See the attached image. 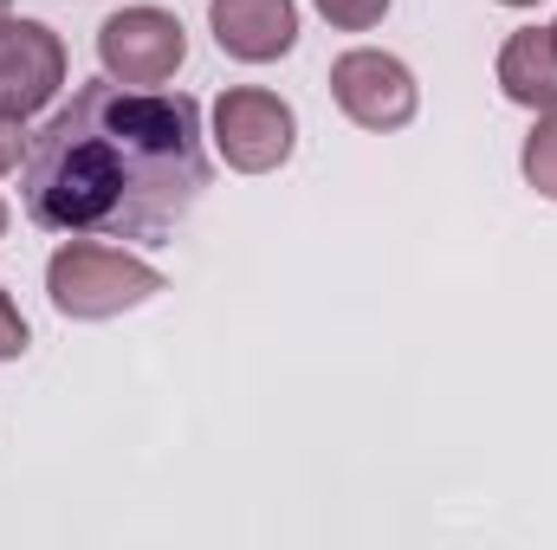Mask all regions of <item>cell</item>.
<instances>
[{
  "label": "cell",
  "mask_w": 557,
  "mask_h": 550,
  "mask_svg": "<svg viewBox=\"0 0 557 550\" xmlns=\"http://www.w3.org/2000/svg\"><path fill=\"white\" fill-rule=\"evenodd\" d=\"M208 188L201 104L156 85H78L20 162L26 221L72 240H162Z\"/></svg>",
  "instance_id": "cell-1"
},
{
  "label": "cell",
  "mask_w": 557,
  "mask_h": 550,
  "mask_svg": "<svg viewBox=\"0 0 557 550\" xmlns=\"http://www.w3.org/2000/svg\"><path fill=\"white\" fill-rule=\"evenodd\" d=\"M46 291L65 317H117V311H137L162 291V273L149 260H131L124 247H98V240H72L52 253L46 266Z\"/></svg>",
  "instance_id": "cell-2"
},
{
  "label": "cell",
  "mask_w": 557,
  "mask_h": 550,
  "mask_svg": "<svg viewBox=\"0 0 557 550\" xmlns=\"http://www.w3.org/2000/svg\"><path fill=\"white\" fill-rule=\"evenodd\" d=\"M98 59L117 85H169L188 59V33L162 7H124L98 26Z\"/></svg>",
  "instance_id": "cell-3"
},
{
  "label": "cell",
  "mask_w": 557,
  "mask_h": 550,
  "mask_svg": "<svg viewBox=\"0 0 557 550\" xmlns=\"http://www.w3.org/2000/svg\"><path fill=\"white\" fill-rule=\"evenodd\" d=\"M292 137H298L292 104L273 98V91H260V85H240V91H227V98L214 104V149H221L227 168H240V175L278 168V162L292 155Z\"/></svg>",
  "instance_id": "cell-4"
},
{
  "label": "cell",
  "mask_w": 557,
  "mask_h": 550,
  "mask_svg": "<svg viewBox=\"0 0 557 550\" xmlns=\"http://www.w3.org/2000/svg\"><path fill=\"white\" fill-rule=\"evenodd\" d=\"M331 98H337V111L350 117V124H363V130H403L409 117H416L421 91H416V72L403 65V59H389V52H344L337 65H331Z\"/></svg>",
  "instance_id": "cell-5"
},
{
  "label": "cell",
  "mask_w": 557,
  "mask_h": 550,
  "mask_svg": "<svg viewBox=\"0 0 557 550\" xmlns=\"http://www.w3.org/2000/svg\"><path fill=\"white\" fill-rule=\"evenodd\" d=\"M65 85V39L46 20H0V117H33Z\"/></svg>",
  "instance_id": "cell-6"
},
{
  "label": "cell",
  "mask_w": 557,
  "mask_h": 550,
  "mask_svg": "<svg viewBox=\"0 0 557 550\" xmlns=\"http://www.w3.org/2000/svg\"><path fill=\"white\" fill-rule=\"evenodd\" d=\"M214 46L240 65H273L298 39V7L292 0H208Z\"/></svg>",
  "instance_id": "cell-7"
},
{
  "label": "cell",
  "mask_w": 557,
  "mask_h": 550,
  "mask_svg": "<svg viewBox=\"0 0 557 550\" xmlns=\"http://www.w3.org/2000/svg\"><path fill=\"white\" fill-rule=\"evenodd\" d=\"M499 91L525 111H557V46H552V26H525L506 39L499 52Z\"/></svg>",
  "instance_id": "cell-8"
},
{
  "label": "cell",
  "mask_w": 557,
  "mask_h": 550,
  "mask_svg": "<svg viewBox=\"0 0 557 550\" xmlns=\"http://www.w3.org/2000/svg\"><path fill=\"white\" fill-rule=\"evenodd\" d=\"M519 162H525V182H532L545 201H557V111L539 117V130L525 137V155H519Z\"/></svg>",
  "instance_id": "cell-9"
},
{
  "label": "cell",
  "mask_w": 557,
  "mask_h": 550,
  "mask_svg": "<svg viewBox=\"0 0 557 550\" xmlns=\"http://www.w3.org/2000/svg\"><path fill=\"white\" fill-rule=\"evenodd\" d=\"M318 13H324L337 33H370V26L389 13V0H318Z\"/></svg>",
  "instance_id": "cell-10"
},
{
  "label": "cell",
  "mask_w": 557,
  "mask_h": 550,
  "mask_svg": "<svg viewBox=\"0 0 557 550\" xmlns=\"http://www.w3.org/2000/svg\"><path fill=\"white\" fill-rule=\"evenodd\" d=\"M26 350V317H20V304L0 291V363H13Z\"/></svg>",
  "instance_id": "cell-11"
},
{
  "label": "cell",
  "mask_w": 557,
  "mask_h": 550,
  "mask_svg": "<svg viewBox=\"0 0 557 550\" xmlns=\"http://www.w3.org/2000/svg\"><path fill=\"white\" fill-rule=\"evenodd\" d=\"M20 149H26V142H20V117H0V175L20 168Z\"/></svg>",
  "instance_id": "cell-12"
},
{
  "label": "cell",
  "mask_w": 557,
  "mask_h": 550,
  "mask_svg": "<svg viewBox=\"0 0 557 550\" xmlns=\"http://www.w3.org/2000/svg\"><path fill=\"white\" fill-rule=\"evenodd\" d=\"M499 7H539V0H499Z\"/></svg>",
  "instance_id": "cell-13"
},
{
  "label": "cell",
  "mask_w": 557,
  "mask_h": 550,
  "mask_svg": "<svg viewBox=\"0 0 557 550\" xmlns=\"http://www.w3.org/2000/svg\"><path fill=\"white\" fill-rule=\"evenodd\" d=\"M0 234H7V201H0Z\"/></svg>",
  "instance_id": "cell-14"
},
{
  "label": "cell",
  "mask_w": 557,
  "mask_h": 550,
  "mask_svg": "<svg viewBox=\"0 0 557 550\" xmlns=\"http://www.w3.org/2000/svg\"><path fill=\"white\" fill-rule=\"evenodd\" d=\"M7 7H13V0H0V20H7Z\"/></svg>",
  "instance_id": "cell-15"
},
{
  "label": "cell",
  "mask_w": 557,
  "mask_h": 550,
  "mask_svg": "<svg viewBox=\"0 0 557 550\" xmlns=\"http://www.w3.org/2000/svg\"><path fill=\"white\" fill-rule=\"evenodd\" d=\"M552 46H557V26H552Z\"/></svg>",
  "instance_id": "cell-16"
}]
</instances>
